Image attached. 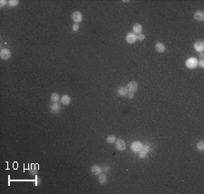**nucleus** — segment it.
<instances>
[{"label":"nucleus","mask_w":204,"mask_h":194,"mask_svg":"<svg viewBox=\"0 0 204 194\" xmlns=\"http://www.w3.org/2000/svg\"><path fill=\"white\" fill-rule=\"evenodd\" d=\"M185 64H186V66L189 69H195L198 66V61H197L196 58L191 57V58H189V59L186 60Z\"/></svg>","instance_id":"1"},{"label":"nucleus","mask_w":204,"mask_h":194,"mask_svg":"<svg viewBox=\"0 0 204 194\" xmlns=\"http://www.w3.org/2000/svg\"><path fill=\"white\" fill-rule=\"evenodd\" d=\"M11 55H12L11 51H10V50L7 49V48H3V49H1V51H0V57H1L2 60L6 61V60L11 58Z\"/></svg>","instance_id":"2"},{"label":"nucleus","mask_w":204,"mask_h":194,"mask_svg":"<svg viewBox=\"0 0 204 194\" xmlns=\"http://www.w3.org/2000/svg\"><path fill=\"white\" fill-rule=\"evenodd\" d=\"M143 145L141 143V142L135 141V142H133L131 145V149H132V151L134 153H140L141 151H142V149H143Z\"/></svg>","instance_id":"3"},{"label":"nucleus","mask_w":204,"mask_h":194,"mask_svg":"<svg viewBox=\"0 0 204 194\" xmlns=\"http://www.w3.org/2000/svg\"><path fill=\"white\" fill-rule=\"evenodd\" d=\"M115 148L118 151H124L126 149V144L123 139H118L115 142Z\"/></svg>","instance_id":"4"},{"label":"nucleus","mask_w":204,"mask_h":194,"mask_svg":"<svg viewBox=\"0 0 204 194\" xmlns=\"http://www.w3.org/2000/svg\"><path fill=\"white\" fill-rule=\"evenodd\" d=\"M125 40H126V42H127L128 44H134L137 41V35L135 34H133V33H130V34H128L127 35H126Z\"/></svg>","instance_id":"5"},{"label":"nucleus","mask_w":204,"mask_h":194,"mask_svg":"<svg viewBox=\"0 0 204 194\" xmlns=\"http://www.w3.org/2000/svg\"><path fill=\"white\" fill-rule=\"evenodd\" d=\"M72 18H73V20L75 22V24H78V23H80V22H82V20H83V15H82L80 12L75 11V12H73V15H72Z\"/></svg>","instance_id":"6"},{"label":"nucleus","mask_w":204,"mask_h":194,"mask_svg":"<svg viewBox=\"0 0 204 194\" xmlns=\"http://www.w3.org/2000/svg\"><path fill=\"white\" fill-rule=\"evenodd\" d=\"M91 171H92V174L99 175V174H101V173H102L103 169H102V167H101V166L97 165V164H94V165L91 167Z\"/></svg>","instance_id":"7"},{"label":"nucleus","mask_w":204,"mask_h":194,"mask_svg":"<svg viewBox=\"0 0 204 194\" xmlns=\"http://www.w3.org/2000/svg\"><path fill=\"white\" fill-rule=\"evenodd\" d=\"M127 90L129 92H135V90H137V88H138V83L136 81H131L128 83L127 85Z\"/></svg>","instance_id":"8"},{"label":"nucleus","mask_w":204,"mask_h":194,"mask_svg":"<svg viewBox=\"0 0 204 194\" xmlns=\"http://www.w3.org/2000/svg\"><path fill=\"white\" fill-rule=\"evenodd\" d=\"M194 49H195V51H199V52H200V51H203V49H204L203 42H201V41H199V42H195V44H194Z\"/></svg>","instance_id":"9"},{"label":"nucleus","mask_w":204,"mask_h":194,"mask_svg":"<svg viewBox=\"0 0 204 194\" xmlns=\"http://www.w3.org/2000/svg\"><path fill=\"white\" fill-rule=\"evenodd\" d=\"M117 93H118V95L121 96V97H125V96H127V94H128L127 88L126 87H120L117 90Z\"/></svg>","instance_id":"10"},{"label":"nucleus","mask_w":204,"mask_h":194,"mask_svg":"<svg viewBox=\"0 0 204 194\" xmlns=\"http://www.w3.org/2000/svg\"><path fill=\"white\" fill-rule=\"evenodd\" d=\"M194 19L196 21L201 22L204 20V14L202 11H197L196 13L194 14Z\"/></svg>","instance_id":"11"},{"label":"nucleus","mask_w":204,"mask_h":194,"mask_svg":"<svg viewBox=\"0 0 204 194\" xmlns=\"http://www.w3.org/2000/svg\"><path fill=\"white\" fill-rule=\"evenodd\" d=\"M155 49H156V51H158V52H161V53H162V52H164V51H165V45H164L163 44H162V42H157V44H155Z\"/></svg>","instance_id":"12"},{"label":"nucleus","mask_w":204,"mask_h":194,"mask_svg":"<svg viewBox=\"0 0 204 194\" xmlns=\"http://www.w3.org/2000/svg\"><path fill=\"white\" fill-rule=\"evenodd\" d=\"M50 109H51V111H52L53 113H57V112H59V111H60L61 107H60V105L56 102V103H54V104L51 105Z\"/></svg>","instance_id":"13"},{"label":"nucleus","mask_w":204,"mask_h":194,"mask_svg":"<svg viewBox=\"0 0 204 194\" xmlns=\"http://www.w3.org/2000/svg\"><path fill=\"white\" fill-rule=\"evenodd\" d=\"M71 97L68 95H64L61 98V102L64 105H69L71 103Z\"/></svg>","instance_id":"14"},{"label":"nucleus","mask_w":204,"mask_h":194,"mask_svg":"<svg viewBox=\"0 0 204 194\" xmlns=\"http://www.w3.org/2000/svg\"><path fill=\"white\" fill-rule=\"evenodd\" d=\"M143 30V26L140 25V24H135L133 27V34H141Z\"/></svg>","instance_id":"15"},{"label":"nucleus","mask_w":204,"mask_h":194,"mask_svg":"<svg viewBox=\"0 0 204 194\" xmlns=\"http://www.w3.org/2000/svg\"><path fill=\"white\" fill-rule=\"evenodd\" d=\"M98 180H99V182L101 183V184H105L106 182H107V176H106V174H104V173H101V174L98 175Z\"/></svg>","instance_id":"16"},{"label":"nucleus","mask_w":204,"mask_h":194,"mask_svg":"<svg viewBox=\"0 0 204 194\" xmlns=\"http://www.w3.org/2000/svg\"><path fill=\"white\" fill-rule=\"evenodd\" d=\"M116 136L115 135H109V136L106 138V142H107L108 144H114L116 142Z\"/></svg>","instance_id":"17"},{"label":"nucleus","mask_w":204,"mask_h":194,"mask_svg":"<svg viewBox=\"0 0 204 194\" xmlns=\"http://www.w3.org/2000/svg\"><path fill=\"white\" fill-rule=\"evenodd\" d=\"M59 94L56 93V92H54V93H52V95H51V100L53 101L54 103H56L58 100H59Z\"/></svg>","instance_id":"18"},{"label":"nucleus","mask_w":204,"mask_h":194,"mask_svg":"<svg viewBox=\"0 0 204 194\" xmlns=\"http://www.w3.org/2000/svg\"><path fill=\"white\" fill-rule=\"evenodd\" d=\"M147 155H148V152L143 150V149H142V151L139 153V157H140L141 159H144V158L147 157Z\"/></svg>","instance_id":"19"},{"label":"nucleus","mask_w":204,"mask_h":194,"mask_svg":"<svg viewBox=\"0 0 204 194\" xmlns=\"http://www.w3.org/2000/svg\"><path fill=\"white\" fill-rule=\"evenodd\" d=\"M197 149L199 151H203L204 150V142L203 141H200L198 144H197Z\"/></svg>","instance_id":"20"},{"label":"nucleus","mask_w":204,"mask_h":194,"mask_svg":"<svg viewBox=\"0 0 204 194\" xmlns=\"http://www.w3.org/2000/svg\"><path fill=\"white\" fill-rule=\"evenodd\" d=\"M8 6H16L18 4H19V1L18 0H10V1H8Z\"/></svg>","instance_id":"21"},{"label":"nucleus","mask_w":204,"mask_h":194,"mask_svg":"<svg viewBox=\"0 0 204 194\" xmlns=\"http://www.w3.org/2000/svg\"><path fill=\"white\" fill-rule=\"evenodd\" d=\"M144 39H145V35L143 34H137V40L143 41Z\"/></svg>","instance_id":"22"},{"label":"nucleus","mask_w":204,"mask_h":194,"mask_svg":"<svg viewBox=\"0 0 204 194\" xmlns=\"http://www.w3.org/2000/svg\"><path fill=\"white\" fill-rule=\"evenodd\" d=\"M72 29H73V32H77V31L79 30V25H78V24H73Z\"/></svg>","instance_id":"23"},{"label":"nucleus","mask_w":204,"mask_h":194,"mask_svg":"<svg viewBox=\"0 0 204 194\" xmlns=\"http://www.w3.org/2000/svg\"><path fill=\"white\" fill-rule=\"evenodd\" d=\"M102 169H103V171H111V167H110L109 165H104Z\"/></svg>","instance_id":"24"},{"label":"nucleus","mask_w":204,"mask_h":194,"mask_svg":"<svg viewBox=\"0 0 204 194\" xmlns=\"http://www.w3.org/2000/svg\"><path fill=\"white\" fill-rule=\"evenodd\" d=\"M198 65L200 67H201V68H203L204 67V61L202 59H200V61H198Z\"/></svg>","instance_id":"25"},{"label":"nucleus","mask_w":204,"mask_h":194,"mask_svg":"<svg viewBox=\"0 0 204 194\" xmlns=\"http://www.w3.org/2000/svg\"><path fill=\"white\" fill-rule=\"evenodd\" d=\"M127 97L129 98V99H133V97H134V92H129V91H128Z\"/></svg>","instance_id":"26"},{"label":"nucleus","mask_w":204,"mask_h":194,"mask_svg":"<svg viewBox=\"0 0 204 194\" xmlns=\"http://www.w3.org/2000/svg\"><path fill=\"white\" fill-rule=\"evenodd\" d=\"M6 3H8V2H6V0H1V1H0V6H1V7H3V6H6Z\"/></svg>","instance_id":"27"},{"label":"nucleus","mask_w":204,"mask_h":194,"mask_svg":"<svg viewBox=\"0 0 204 194\" xmlns=\"http://www.w3.org/2000/svg\"><path fill=\"white\" fill-rule=\"evenodd\" d=\"M200 58L203 57V52H202V51H200Z\"/></svg>","instance_id":"28"}]
</instances>
